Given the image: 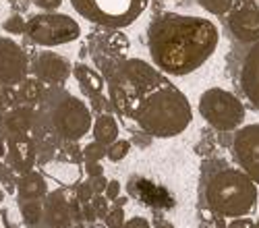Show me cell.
I'll return each mask as SVG.
<instances>
[{"mask_svg": "<svg viewBox=\"0 0 259 228\" xmlns=\"http://www.w3.org/2000/svg\"><path fill=\"white\" fill-rule=\"evenodd\" d=\"M220 31L213 21L181 13L152 19L147 27V52L152 65L168 77L199 71L218 50Z\"/></svg>", "mask_w": 259, "mask_h": 228, "instance_id": "6da1fadb", "label": "cell"}, {"mask_svg": "<svg viewBox=\"0 0 259 228\" xmlns=\"http://www.w3.org/2000/svg\"><path fill=\"white\" fill-rule=\"evenodd\" d=\"M128 120L149 137L170 139L189 129L193 108L189 98L166 77L139 100Z\"/></svg>", "mask_w": 259, "mask_h": 228, "instance_id": "7a4b0ae2", "label": "cell"}, {"mask_svg": "<svg viewBox=\"0 0 259 228\" xmlns=\"http://www.w3.org/2000/svg\"><path fill=\"white\" fill-rule=\"evenodd\" d=\"M35 122H44V127L56 135L60 141L77 143L92 131L94 116L90 106L71 92L60 85H48L35 110Z\"/></svg>", "mask_w": 259, "mask_h": 228, "instance_id": "3957f363", "label": "cell"}, {"mask_svg": "<svg viewBox=\"0 0 259 228\" xmlns=\"http://www.w3.org/2000/svg\"><path fill=\"white\" fill-rule=\"evenodd\" d=\"M209 212L224 220L251 216L259 201V187L241 168H220L205 183Z\"/></svg>", "mask_w": 259, "mask_h": 228, "instance_id": "277c9868", "label": "cell"}, {"mask_svg": "<svg viewBox=\"0 0 259 228\" xmlns=\"http://www.w3.org/2000/svg\"><path fill=\"white\" fill-rule=\"evenodd\" d=\"M73 11L104 29H124L145 13L149 0H69Z\"/></svg>", "mask_w": 259, "mask_h": 228, "instance_id": "5b68a950", "label": "cell"}, {"mask_svg": "<svg viewBox=\"0 0 259 228\" xmlns=\"http://www.w3.org/2000/svg\"><path fill=\"white\" fill-rule=\"evenodd\" d=\"M199 116L220 133H234L245 124V104L224 87H209L199 96Z\"/></svg>", "mask_w": 259, "mask_h": 228, "instance_id": "8992f818", "label": "cell"}, {"mask_svg": "<svg viewBox=\"0 0 259 228\" xmlns=\"http://www.w3.org/2000/svg\"><path fill=\"white\" fill-rule=\"evenodd\" d=\"M25 35L41 48H54L77 41L81 37V25L71 15L58 11H41L27 19Z\"/></svg>", "mask_w": 259, "mask_h": 228, "instance_id": "52a82bcc", "label": "cell"}, {"mask_svg": "<svg viewBox=\"0 0 259 228\" xmlns=\"http://www.w3.org/2000/svg\"><path fill=\"white\" fill-rule=\"evenodd\" d=\"M232 156L239 168L259 187V122L243 124L234 131Z\"/></svg>", "mask_w": 259, "mask_h": 228, "instance_id": "ba28073f", "label": "cell"}, {"mask_svg": "<svg viewBox=\"0 0 259 228\" xmlns=\"http://www.w3.org/2000/svg\"><path fill=\"white\" fill-rule=\"evenodd\" d=\"M29 77V54L9 35H0V87H15Z\"/></svg>", "mask_w": 259, "mask_h": 228, "instance_id": "9c48e42d", "label": "cell"}, {"mask_svg": "<svg viewBox=\"0 0 259 228\" xmlns=\"http://www.w3.org/2000/svg\"><path fill=\"white\" fill-rule=\"evenodd\" d=\"M228 17V29L241 44L259 41V0H234Z\"/></svg>", "mask_w": 259, "mask_h": 228, "instance_id": "30bf717a", "label": "cell"}, {"mask_svg": "<svg viewBox=\"0 0 259 228\" xmlns=\"http://www.w3.org/2000/svg\"><path fill=\"white\" fill-rule=\"evenodd\" d=\"M29 71L44 85H62L73 75V65L67 56L52 50H39L33 58H29Z\"/></svg>", "mask_w": 259, "mask_h": 228, "instance_id": "8fae6325", "label": "cell"}, {"mask_svg": "<svg viewBox=\"0 0 259 228\" xmlns=\"http://www.w3.org/2000/svg\"><path fill=\"white\" fill-rule=\"evenodd\" d=\"M7 168L17 172L19 176L31 172L37 162V148L35 141L27 133H15L7 139Z\"/></svg>", "mask_w": 259, "mask_h": 228, "instance_id": "7c38bea8", "label": "cell"}, {"mask_svg": "<svg viewBox=\"0 0 259 228\" xmlns=\"http://www.w3.org/2000/svg\"><path fill=\"white\" fill-rule=\"evenodd\" d=\"M71 214V197L67 191L54 189L44 199V226L46 228H71L73 226Z\"/></svg>", "mask_w": 259, "mask_h": 228, "instance_id": "4fadbf2b", "label": "cell"}, {"mask_svg": "<svg viewBox=\"0 0 259 228\" xmlns=\"http://www.w3.org/2000/svg\"><path fill=\"white\" fill-rule=\"evenodd\" d=\"M241 87L251 106L259 112V41L251 44L241 67Z\"/></svg>", "mask_w": 259, "mask_h": 228, "instance_id": "5bb4252c", "label": "cell"}, {"mask_svg": "<svg viewBox=\"0 0 259 228\" xmlns=\"http://www.w3.org/2000/svg\"><path fill=\"white\" fill-rule=\"evenodd\" d=\"M35 108L25 106V104H19V106L9 108L3 114V124L9 135L15 133H29L35 127Z\"/></svg>", "mask_w": 259, "mask_h": 228, "instance_id": "9a60e30c", "label": "cell"}, {"mask_svg": "<svg viewBox=\"0 0 259 228\" xmlns=\"http://www.w3.org/2000/svg\"><path fill=\"white\" fill-rule=\"evenodd\" d=\"M48 183H46V174L41 172H25L21 174L17 180V197L19 201H31V199H41L44 201L48 195Z\"/></svg>", "mask_w": 259, "mask_h": 228, "instance_id": "2e32d148", "label": "cell"}, {"mask_svg": "<svg viewBox=\"0 0 259 228\" xmlns=\"http://www.w3.org/2000/svg\"><path fill=\"white\" fill-rule=\"evenodd\" d=\"M73 77L77 79L79 87L83 89L85 96H102L104 87H106V79L94 71L92 67L83 65V62H77V65H73Z\"/></svg>", "mask_w": 259, "mask_h": 228, "instance_id": "e0dca14e", "label": "cell"}, {"mask_svg": "<svg viewBox=\"0 0 259 228\" xmlns=\"http://www.w3.org/2000/svg\"><path fill=\"white\" fill-rule=\"evenodd\" d=\"M92 131H94V141L102 143V145H110L118 139L120 135V127H118V120L110 114V112H100L96 118H94V124H92Z\"/></svg>", "mask_w": 259, "mask_h": 228, "instance_id": "ac0fdd59", "label": "cell"}, {"mask_svg": "<svg viewBox=\"0 0 259 228\" xmlns=\"http://www.w3.org/2000/svg\"><path fill=\"white\" fill-rule=\"evenodd\" d=\"M46 176L62 183V185H79L81 183V168L75 160H56L46 166Z\"/></svg>", "mask_w": 259, "mask_h": 228, "instance_id": "d6986e66", "label": "cell"}, {"mask_svg": "<svg viewBox=\"0 0 259 228\" xmlns=\"http://www.w3.org/2000/svg\"><path fill=\"white\" fill-rule=\"evenodd\" d=\"M44 83L35 77H25L23 81L17 85V96H19V104H25V106H39L41 98H44Z\"/></svg>", "mask_w": 259, "mask_h": 228, "instance_id": "ffe728a7", "label": "cell"}, {"mask_svg": "<svg viewBox=\"0 0 259 228\" xmlns=\"http://www.w3.org/2000/svg\"><path fill=\"white\" fill-rule=\"evenodd\" d=\"M19 212L23 222L29 228H37L44 224V201L31 199V201H19Z\"/></svg>", "mask_w": 259, "mask_h": 228, "instance_id": "44dd1931", "label": "cell"}, {"mask_svg": "<svg viewBox=\"0 0 259 228\" xmlns=\"http://www.w3.org/2000/svg\"><path fill=\"white\" fill-rule=\"evenodd\" d=\"M232 3L234 0H197V5L207 11L209 15H215V17H224L230 13L232 9Z\"/></svg>", "mask_w": 259, "mask_h": 228, "instance_id": "7402d4cb", "label": "cell"}, {"mask_svg": "<svg viewBox=\"0 0 259 228\" xmlns=\"http://www.w3.org/2000/svg\"><path fill=\"white\" fill-rule=\"evenodd\" d=\"M27 29V21L21 17V13H13L3 21V31L11 35H25Z\"/></svg>", "mask_w": 259, "mask_h": 228, "instance_id": "603a6c76", "label": "cell"}, {"mask_svg": "<svg viewBox=\"0 0 259 228\" xmlns=\"http://www.w3.org/2000/svg\"><path fill=\"white\" fill-rule=\"evenodd\" d=\"M128 152H131V141H126V139H116L114 143H110L108 145V154H106V158L110 160V162H122L126 156H128Z\"/></svg>", "mask_w": 259, "mask_h": 228, "instance_id": "cb8c5ba5", "label": "cell"}, {"mask_svg": "<svg viewBox=\"0 0 259 228\" xmlns=\"http://www.w3.org/2000/svg\"><path fill=\"white\" fill-rule=\"evenodd\" d=\"M81 154H83L85 162H102L106 158V154H108V148H106V145H102V143H98V141H90L81 150Z\"/></svg>", "mask_w": 259, "mask_h": 228, "instance_id": "d4e9b609", "label": "cell"}, {"mask_svg": "<svg viewBox=\"0 0 259 228\" xmlns=\"http://www.w3.org/2000/svg\"><path fill=\"white\" fill-rule=\"evenodd\" d=\"M124 220H126V216H124V210H122L120 205L110 207V210L106 212V216H104V224L108 228H122Z\"/></svg>", "mask_w": 259, "mask_h": 228, "instance_id": "484cf974", "label": "cell"}, {"mask_svg": "<svg viewBox=\"0 0 259 228\" xmlns=\"http://www.w3.org/2000/svg\"><path fill=\"white\" fill-rule=\"evenodd\" d=\"M75 197L85 205V203H92V199L96 197V193H94V189L90 187V183H79V185H77V193H75Z\"/></svg>", "mask_w": 259, "mask_h": 228, "instance_id": "4316f807", "label": "cell"}, {"mask_svg": "<svg viewBox=\"0 0 259 228\" xmlns=\"http://www.w3.org/2000/svg\"><path fill=\"white\" fill-rule=\"evenodd\" d=\"M120 180H116V178H112V180H108V187H106V191H104V197L108 199V201H116L118 197H120Z\"/></svg>", "mask_w": 259, "mask_h": 228, "instance_id": "83f0119b", "label": "cell"}, {"mask_svg": "<svg viewBox=\"0 0 259 228\" xmlns=\"http://www.w3.org/2000/svg\"><path fill=\"white\" fill-rule=\"evenodd\" d=\"M122 228H152V222H149L145 216H133V218L124 220Z\"/></svg>", "mask_w": 259, "mask_h": 228, "instance_id": "f1b7e54d", "label": "cell"}, {"mask_svg": "<svg viewBox=\"0 0 259 228\" xmlns=\"http://www.w3.org/2000/svg\"><path fill=\"white\" fill-rule=\"evenodd\" d=\"M92 205H94V210H96L98 218H104L106 212L110 210V207H108V199H106L104 195H96V197L92 199Z\"/></svg>", "mask_w": 259, "mask_h": 228, "instance_id": "f546056e", "label": "cell"}, {"mask_svg": "<svg viewBox=\"0 0 259 228\" xmlns=\"http://www.w3.org/2000/svg\"><path fill=\"white\" fill-rule=\"evenodd\" d=\"M83 170H85V174H88L90 178H94V176H104V166H102V162H85V164H83Z\"/></svg>", "mask_w": 259, "mask_h": 228, "instance_id": "4dcf8cb0", "label": "cell"}, {"mask_svg": "<svg viewBox=\"0 0 259 228\" xmlns=\"http://www.w3.org/2000/svg\"><path fill=\"white\" fill-rule=\"evenodd\" d=\"M31 3L39 9V11H46V13H50V11H58L60 9V5H62V0H31Z\"/></svg>", "mask_w": 259, "mask_h": 228, "instance_id": "1f68e13d", "label": "cell"}, {"mask_svg": "<svg viewBox=\"0 0 259 228\" xmlns=\"http://www.w3.org/2000/svg\"><path fill=\"white\" fill-rule=\"evenodd\" d=\"M88 183H90V187L94 189L96 195H104L106 187H108V178H106V176H94V178H90Z\"/></svg>", "mask_w": 259, "mask_h": 228, "instance_id": "d6a6232c", "label": "cell"}, {"mask_svg": "<svg viewBox=\"0 0 259 228\" xmlns=\"http://www.w3.org/2000/svg\"><path fill=\"white\" fill-rule=\"evenodd\" d=\"M228 228H255V222H253L249 216H245V218H234V220H230Z\"/></svg>", "mask_w": 259, "mask_h": 228, "instance_id": "836d02e7", "label": "cell"}, {"mask_svg": "<svg viewBox=\"0 0 259 228\" xmlns=\"http://www.w3.org/2000/svg\"><path fill=\"white\" fill-rule=\"evenodd\" d=\"M96 218H98V214H96V210H94V205H92V203H85V205H83V220L96 222Z\"/></svg>", "mask_w": 259, "mask_h": 228, "instance_id": "e575fe53", "label": "cell"}, {"mask_svg": "<svg viewBox=\"0 0 259 228\" xmlns=\"http://www.w3.org/2000/svg\"><path fill=\"white\" fill-rule=\"evenodd\" d=\"M152 228H177L175 224H172V222H168V220H156L154 224H152Z\"/></svg>", "mask_w": 259, "mask_h": 228, "instance_id": "d590c367", "label": "cell"}, {"mask_svg": "<svg viewBox=\"0 0 259 228\" xmlns=\"http://www.w3.org/2000/svg\"><path fill=\"white\" fill-rule=\"evenodd\" d=\"M7 110V102H5V96H3V87H0V116L5 114Z\"/></svg>", "mask_w": 259, "mask_h": 228, "instance_id": "8d00e7d4", "label": "cell"}, {"mask_svg": "<svg viewBox=\"0 0 259 228\" xmlns=\"http://www.w3.org/2000/svg\"><path fill=\"white\" fill-rule=\"evenodd\" d=\"M90 228H108V226H106V224H100V222H92Z\"/></svg>", "mask_w": 259, "mask_h": 228, "instance_id": "74e56055", "label": "cell"}, {"mask_svg": "<svg viewBox=\"0 0 259 228\" xmlns=\"http://www.w3.org/2000/svg\"><path fill=\"white\" fill-rule=\"evenodd\" d=\"M9 3H11V5H15V7H19L21 3H23V0H9Z\"/></svg>", "mask_w": 259, "mask_h": 228, "instance_id": "f35d334b", "label": "cell"}, {"mask_svg": "<svg viewBox=\"0 0 259 228\" xmlns=\"http://www.w3.org/2000/svg\"><path fill=\"white\" fill-rule=\"evenodd\" d=\"M3 199H5V191L0 189V203H3Z\"/></svg>", "mask_w": 259, "mask_h": 228, "instance_id": "ab89813d", "label": "cell"}, {"mask_svg": "<svg viewBox=\"0 0 259 228\" xmlns=\"http://www.w3.org/2000/svg\"><path fill=\"white\" fill-rule=\"evenodd\" d=\"M255 228H259V220H257V222H255Z\"/></svg>", "mask_w": 259, "mask_h": 228, "instance_id": "60d3db41", "label": "cell"}, {"mask_svg": "<svg viewBox=\"0 0 259 228\" xmlns=\"http://www.w3.org/2000/svg\"><path fill=\"white\" fill-rule=\"evenodd\" d=\"M75 228H81V226H75Z\"/></svg>", "mask_w": 259, "mask_h": 228, "instance_id": "b9f144b4", "label": "cell"}]
</instances>
